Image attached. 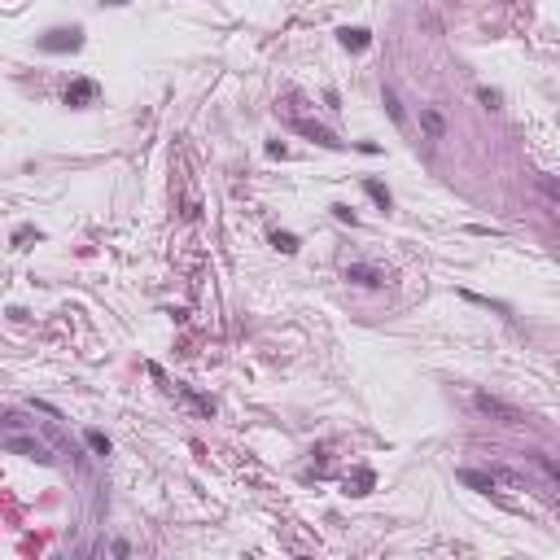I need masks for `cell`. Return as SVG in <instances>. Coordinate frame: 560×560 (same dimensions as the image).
<instances>
[{
  "label": "cell",
  "mask_w": 560,
  "mask_h": 560,
  "mask_svg": "<svg viewBox=\"0 0 560 560\" xmlns=\"http://www.w3.org/2000/svg\"><path fill=\"white\" fill-rule=\"evenodd\" d=\"M5 451H9V455H27V459H36V464H53V451H48L40 438L9 434V438H5Z\"/></svg>",
  "instance_id": "7a4b0ae2"
},
{
  "label": "cell",
  "mask_w": 560,
  "mask_h": 560,
  "mask_svg": "<svg viewBox=\"0 0 560 560\" xmlns=\"http://www.w3.org/2000/svg\"><path fill=\"white\" fill-rule=\"evenodd\" d=\"M368 40H372V36H368L364 27H346V31H341V44L355 48V53H359V48H368Z\"/></svg>",
  "instance_id": "9c48e42d"
},
{
  "label": "cell",
  "mask_w": 560,
  "mask_h": 560,
  "mask_svg": "<svg viewBox=\"0 0 560 560\" xmlns=\"http://www.w3.org/2000/svg\"><path fill=\"white\" fill-rule=\"evenodd\" d=\"M346 280H351V285H364V289H381L385 285V272L381 267H368V263H351V267H346Z\"/></svg>",
  "instance_id": "5b68a950"
},
{
  "label": "cell",
  "mask_w": 560,
  "mask_h": 560,
  "mask_svg": "<svg viewBox=\"0 0 560 560\" xmlns=\"http://www.w3.org/2000/svg\"><path fill=\"white\" fill-rule=\"evenodd\" d=\"M333 215H337L341 223H355V210H351V206H333Z\"/></svg>",
  "instance_id": "5bb4252c"
},
{
  "label": "cell",
  "mask_w": 560,
  "mask_h": 560,
  "mask_svg": "<svg viewBox=\"0 0 560 560\" xmlns=\"http://www.w3.org/2000/svg\"><path fill=\"white\" fill-rule=\"evenodd\" d=\"M473 407L482 411V416H490V420H499V425H525V416H521V407H513V403H503V399H495V394H482V390H477V394H473Z\"/></svg>",
  "instance_id": "6da1fadb"
},
{
  "label": "cell",
  "mask_w": 560,
  "mask_h": 560,
  "mask_svg": "<svg viewBox=\"0 0 560 560\" xmlns=\"http://www.w3.org/2000/svg\"><path fill=\"white\" fill-rule=\"evenodd\" d=\"M92 96H96V84H92V79H75V84L66 88V105H88Z\"/></svg>",
  "instance_id": "8992f818"
},
{
  "label": "cell",
  "mask_w": 560,
  "mask_h": 560,
  "mask_svg": "<svg viewBox=\"0 0 560 560\" xmlns=\"http://www.w3.org/2000/svg\"><path fill=\"white\" fill-rule=\"evenodd\" d=\"M88 447H92L96 455H110V438H105L101 429H88Z\"/></svg>",
  "instance_id": "4fadbf2b"
},
{
  "label": "cell",
  "mask_w": 560,
  "mask_h": 560,
  "mask_svg": "<svg viewBox=\"0 0 560 560\" xmlns=\"http://www.w3.org/2000/svg\"><path fill=\"white\" fill-rule=\"evenodd\" d=\"M272 245L280 254H293V250H298V237H293V233H272Z\"/></svg>",
  "instance_id": "7c38bea8"
},
{
  "label": "cell",
  "mask_w": 560,
  "mask_h": 560,
  "mask_svg": "<svg viewBox=\"0 0 560 560\" xmlns=\"http://www.w3.org/2000/svg\"><path fill=\"white\" fill-rule=\"evenodd\" d=\"M110 5H127V0H110Z\"/></svg>",
  "instance_id": "2e32d148"
},
{
  "label": "cell",
  "mask_w": 560,
  "mask_h": 560,
  "mask_svg": "<svg viewBox=\"0 0 560 560\" xmlns=\"http://www.w3.org/2000/svg\"><path fill=\"white\" fill-rule=\"evenodd\" d=\"M482 101H486L490 110H499V92H490V88H482Z\"/></svg>",
  "instance_id": "9a60e30c"
},
{
  "label": "cell",
  "mask_w": 560,
  "mask_h": 560,
  "mask_svg": "<svg viewBox=\"0 0 560 560\" xmlns=\"http://www.w3.org/2000/svg\"><path fill=\"white\" fill-rule=\"evenodd\" d=\"M79 44H84V31H79V27H71V31H48V36L40 40V48H44V53H75V48Z\"/></svg>",
  "instance_id": "3957f363"
},
{
  "label": "cell",
  "mask_w": 560,
  "mask_h": 560,
  "mask_svg": "<svg viewBox=\"0 0 560 560\" xmlns=\"http://www.w3.org/2000/svg\"><path fill=\"white\" fill-rule=\"evenodd\" d=\"M385 110H390V119L399 123V127H407V114H403V105H399V96H394L390 88H385Z\"/></svg>",
  "instance_id": "8fae6325"
},
{
  "label": "cell",
  "mask_w": 560,
  "mask_h": 560,
  "mask_svg": "<svg viewBox=\"0 0 560 560\" xmlns=\"http://www.w3.org/2000/svg\"><path fill=\"white\" fill-rule=\"evenodd\" d=\"M420 127L429 131V140H442V136H447V123H442L438 110H420Z\"/></svg>",
  "instance_id": "ba28073f"
},
{
  "label": "cell",
  "mask_w": 560,
  "mask_h": 560,
  "mask_svg": "<svg viewBox=\"0 0 560 560\" xmlns=\"http://www.w3.org/2000/svg\"><path fill=\"white\" fill-rule=\"evenodd\" d=\"M455 477H459L464 486H473V490H486V495L495 490V477H490V473H477V469H459Z\"/></svg>",
  "instance_id": "52a82bcc"
},
{
  "label": "cell",
  "mask_w": 560,
  "mask_h": 560,
  "mask_svg": "<svg viewBox=\"0 0 560 560\" xmlns=\"http://www.w3.org/2000/svg\"><path fill=\"white\" fill-rule=\"evenodd\" d=\"M364 189H368V197H372L381 210H390V189L381 184V179H364Z\"/></svg>",
  "instance_id": "30bf717a"
},
{
  "label": "cell",
  "mask_w": 560,
  "mask_h": 560,
  "mask_svg": "<svg viewBox=\"0 0 560 560\" xmlns=\"http://www.w3.org/2000/svg\"><path fill=\"white\" fill-rule=\"evenodd\" d=\"M289 127H293V131H302V136H311L316 145H324V149H346V140H337V136H333L328 127L311 123V119H298V114H293V119H289Z\"/></svg>",
  "instance_id": "277c9868"
}]
</instances>
